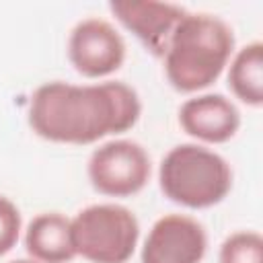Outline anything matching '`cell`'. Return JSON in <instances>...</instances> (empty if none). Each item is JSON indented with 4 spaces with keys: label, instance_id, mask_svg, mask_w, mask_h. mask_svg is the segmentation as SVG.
<instances>
[{
    "label": "cell",
    "instance_id": "cell-1",
    "mask_svg": "<svg viewBox=\"0 0 263 263\" xmlns=\"http://www.w3.org/2000/svg\"><path fill=\"white\" fill-rule=\"evenodd\" d=\"M140 115V97L123 80L45 82L33 90L27 113L31 129L39 138L70 146H86L111 134H123L138 123Z\"/></svg>",
    "mask_w": 263,
    "mask_h": 263
},
{
    "label": "cell",
    "instance_id": "cell-2",
    "mask_svg": "<svg viewBox=\"0 0 263 263\" xmlns=\"http://www.w3.org/2000/svg\"><path fill=\"white\" fill-rule=\"evenodd\" d=\"M232 53L234 33L226 21L208 12H187L162 55L166 80L179 92H199L220 78Z\"/></svg>",
    "mask_w": 263,
    "mask_h": 263
},
{
    "label": "cell",
    "instance_id": "cell-3",
    "mask_svg": "<svg viewBox=\"0 0 263 263\" xmlns=\"http://www.w3.org/2000/svg\"><path fill=\"white\" fill-rule=\"evenodd\" d=\"M158 185L173 203L205 210L230 193L232 168L224 156L201 144H179L160 160Z\"/></svg>",
    "mask_w": 263,
    "mask_h": 263
},
{
    "label": "cell",
    "instance_id": "cell-4",
    "mask_svg": "<svg viewBox=\"0 0 263 263\" xmlns=\"http://www.w3.org/2000/svg\"><path fill=\"white\" fill-rule=\"evenodd\" d=\"M72 222L76 255L90 263H127L140 240L136 214L119 203H92Z\"/></svg>",
    "mask_w": 263,
    "mask_h": 263
},
{
    "label": "cell",
    "instance_id": "cell-5",
    "mask_svg": "<svg viewBox=\"0 0 263 263\" xmlns=\"http://www.w3.org/2000/svg\"><path fill=\"white\" fill-rule=\"evenodd\" d=\"M86 175L97 193L107 197H129L148 185L152 160L146 148L134 140H109L88 156Z\"/></svg>",
    "mask_w": 263,
    "mask_h": 263
},
{
    "label": "cell",
    "instance_id": "cell-6",
    "mask_svg": "<svg viewBox=\"0 0 263 263\" xmlns=\"http://www.w3.org/2000/svg\"><path fill=\"white\" fill-rule=\"evenodd\" d=\"M68 60L84 78H107L125 62V41L105 18L78 21L68 37Z\"/></svg>",
    "mask_w": 263,
    "mask_h": 263
},
{
    "label": "cell",
    "instance_id": "cell-7",
    "mask_svg": "<svg viewBox=\"0 0 263 263\" xmlns=\"http://www.w3.org/2000/svg\"><path fill=\"white\" fill-rule=\"evenodd\" d=\"M208 251V232L187 214L158 218L144 238L142 263H201Z\"/></svg>",
    "mask_w": 263,
    "mask_h": 263
},
{
    "label": "cell",
    "instance_id": "cell-8",
    "mask_svg": "<svg viewBox=\"0 0 263 263\" xmlns=\"http://www.w3.org/2000/svg\"><path fill=\"white\" fill-rule=\"evenodd\" d=\"M109 10L154 58L164 55L177 25L187 14L183 6L158 0H113Z\"/></svg>",
    "mask_w": 263,
    "mask_h": 263
},
{
    "label": "cell",
    "instance_id": "cell-9",
    "mask_svg": "<svg viewBox=\"0 0 263 263\" xmlns=\"http://www.w3.org/2000/svg\"><path fill=\"white\" fill-rule=\"evenodd\" d=\"M183 132L203 144H224L240 129V111L220 92H203L187 99L179 109Z\"/></svg>",
    "mask_w": 263,
    "mask_h": 263
},
{
    "label": "cell",
    "instance_id": "cell-10",
    "mask_svg": "<svg viewBox=\"0 0 263 263\" xmlns=\"http://www.w3.org/2000/svg\"><path fill=\"white\" fill-rule=\"evenodd\" d=\"M25 249L39 263H68L76 257L72 222L60 212L37 214L25 230Z\"/></svg>",
    "mask_w": 263,
    "mask_h": 263
},
{
    "label": "cell",
    "instance_id": "cell-11",
    "mask_svg": "<svg viewBox=\"0 0 263 263\" xmlns=\"http://www.w3.org/2000/svg\"><path fill=\"white\" fill-rule=\"evenodd\" d=\"M228 88L232 95L249 105H263V43L251 41L232 53L228 62Z\"/></svg>",
    "mask_w": 263,
    "mask_h": 263
},
{
    "label": "cell",
    "instance_id": "cell-12",
    "mask_svg": "<svg viewBox=\"0 0 263 263\" xmlns=\"http://www.w3.org/2000/svg\"><path fill=\"white\" fill-rule=\"evenodd\" d=\"M218 263H263V236L257 230H238L224 238Z\"/></svg>",
    "mask_w": 263,
    "mask_h": 263
},
{
    "label": "cell",
    "instance_id": "cell-13",
    "mask_svg": "<svg viewBox=\"0 0 263 263\" xmlns=\"http://www.w3.org/2000/svg\"><path fill=\"white\" fill-rule=\"evenodd\" d=\"M23 220L18 208L4 195H0V257L10 253L21 236Z\"/></svg>",
    "mask_w": 263,
    "mask_h": 263
},
{
    "label": "cell",
    "instance_id": "cell-14",
    "mask_svg": "<svg viewBox=\"0 0 263 263\" xmlns=\"http://www.w3.org/2000/svg\"><path fill=\"white\" fill-rule=\"evenodd\" d=\"M8 263H39V261H35V259H12V261H8Z\"/></svg>",
    "mask_w": 263,
    "mask_h": 263
}]
</instances>
